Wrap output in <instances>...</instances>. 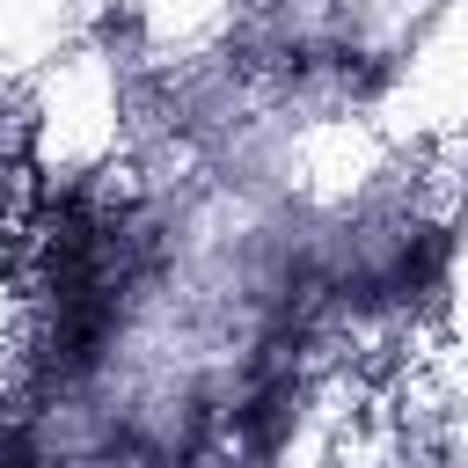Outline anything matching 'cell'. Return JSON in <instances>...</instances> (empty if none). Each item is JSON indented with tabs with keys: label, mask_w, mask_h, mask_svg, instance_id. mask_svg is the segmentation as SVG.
I'll return each instance as SVG.
<instances>
[{
	"label": "cell",
	"mask_w": 468,
	"mask_h": 468,
	"mask_svg": "<svg viewBox=\"0 0 468 468\" xmlns=\"http://www.w3.org/2000/svg\"><path fill=\"white\" fill-rule=\"evenodd\" d=\"M0 468H29V461H0Z\"/></svg>",
	"instance_id": "obj_1"
}]
</instances>
